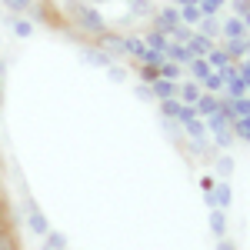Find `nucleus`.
<instances>
[{
    "instance_id": "f257e3e1",
    "label": "nucleus",
    "mask_w": 250,
    "mask_h": 250,
    "mask_svg": "<svg viewBox=\"0 0 250 250\" xmlns=\"http://www.w3.org/2000/svg\"><path fill=\"white\" fill-rule=\"evenodd\" d=\"M67 17L74 20L83 34H90V37H100V34L107 30V20H104V14H100L97 7H90L87 0H70V3H67Z\"/></svg>"
},
{
    "instance_id": "f03ea898",
    "label": "nucleus",
    "mask_w": 250,
    "mask_h": 250,
    "mask_svg": "<svg viewBox=\"0 0 250 250\" xmlns=\"http://www.w3.org/2000/svg\"><path fill=\"white\" fill-rule=\"evenodd\" d=\"M97 47H100V50H104L110 60L127 54V50H124V37H120V34H114V30H104V34L97 37Z\"/></svg>"
},
{
    "instance_id": "7ed1b4c3",
    "label": "nucleus",
    "mask_w": 250,
    "mask_h": 250,
    "mask_svg": "<svg viewBox=\"0 0 250 250\" xmlns=\"http://www.w3.org/2000/svg\"><path fill=\"white\" fill-rule=\"evenodd\" d=\"M154 23L160 34H170L173 27L180 23V10L177 7H160V10H154Z\"/></svg>"
},
{
    "instance_id": "20e7f679",
    "label": "nucleus",
    "mask_w": 250,
    "mask_h": 250,
    "mask_svg": "<svg viewBox=\"0 0 250 250\" xmlns=\"http://www.w3.org/2000/svg\"><path fill=\"white\" fill-rule=\"evenodd\" d=\"M217 110H220V97H217V94H200V97H197V104H193V114L200 117V120L213 117Z\"/></svg>"
},
{
    "instance_id": "39448f33",
    "label": "nucleus",
    "mask_w": 250,
    "mask_h": 250,
    "mask_svg": "<svg viewBox=\"0 0 250 250\" xmlns=\"http://www.w3.org/2000/svg\"><path fill=\"white\" fill-rule=\"evenodd\" d=\"M164 57L167 60H173V63H180V67H187L193 60V54L184 47V43H177V40H167V50H164Z\"/></svg>"
},
{
    "instance_id": "423d86ee",
    "label": "nucleus",
    "mask_w": 250,
    "mask_h": 250,
    "mask_svg": "<svg viewBox=\"0 0 250 250\" xmlns=\"http://www.w3.org/2000/svg\"><path fill=\"white\" fill-rule=\"evenodd\" d=\"M224 54H227V60H230V63H237V60H247V54H250V40H247V37H240V40H227Z\"/></svg>"
},
{
    "instance_id": "0eeeda50",
    "label": "nucleus",
    "mask_w": 250,
    "mask_h": 250,
    "mask_svg": "<svg viewBox=\"0 0 250 250\" xmlns=\"http://www.w3.org/2000/svg\"><path fill=\"white\" fill-rule=\"evenodd\" d=\"M27 227L37 233V237H47V233H50V224H47V217L37 210V204H30V213H27Z\"/></svg>"
},
{
    "instance_id": "6e6552de",
    "label": "nucleus",
    "mask_w": 250,
    "mask_h": 250,
    "mask_svg": "<svg viewBox=\"0 0 250 250\" xmlns=\"http://www.w3.org/2000/svg\"><path fill=\"white\" fill-rule=\"evenodd\" d=\"M220 34H224L227 40H240V37H247V20L230 17L227 23H220Z\"/></svg>"
},
{
    "instance_id": "1a4fd4ad",
    "label": "nucleus",
    "mask_w": 250,
    "mask_h": 250,
    "mask_svg": "<svg viewBox=\"0 0 250 250\" xmlns=\"http://www.w3.org/2000/svg\"><path fill=\"white\" fill-rule=\"evenodd\" d=\"M184 47H187V50H190L193 57H207V54H210V50H213V40L200 37V34H190V40H187V43H184Z\"/></svg>"
},
{
    "instance_id": "9d476101",
    "label": "nucleus",
    "mask_w": 250,
    "mask_h": 250,
    "mask_svg": "<svg viewBox=\"0 0 250 250\" xmlns=\"http://www.w3.org/2000/svg\"><path fill=\"white\" fill-rule=\"evenodd\" d=\"M204 94V90H200V83H193V80H187V83H177V100H180V104H197V97Z\"/></svg>"
},
{
    "instance_id": "9b49d317",
    "label": "nucleus",
    "mask_w": 250,
    "mask_h": 250,
    "mask_svg": "<svg viewBox=\"0 0 250 250\" xmlns=\"http://www.w3.org/2000/svg\"><path fill=\"white\" fill-rule=\"evenodd\" d=\"M83 60H87L90 67H100V70H107V67L114 63V60L107 57V54H104L100 47H83Z\"/></svg>"
},
{
    "instance_id": "f8f14e48",
    "label": "nucleus",
    "mask_w": 250,
    "mask_h": 250,
    "mask_svg": "<svg viewBox=\"0 0 250 250\" xmlns=\"http://www.w3.org/2000/svg\"><path fill=\"white\" fill-rule=\"evenodd\" d=\"M157 74H160V80L180 83V77H184V67H180V63H173V60H164V63L157 67Z\"/></svg>"
},
{
    "instance_id": "ddd939ff",
    "label": "nucleus",
    "mask_w": 250,
    "mask_h": 250,
    "mask_svg": "<svg viewBox=\"0 0 250 250\" xmlns=\"http://www.w3.org/2000/svg\"><path fill=\"white\" fill-rule=\"evenodd\" d=\"M150 94H154V100L177 97V83H170V80H154V83H150Z\"/></svg>"
},
{
    "instance_id": "4468645a",
    "label": "nucleus",
    "mask_w": 250,
    "mask_h": 250,
    "mask_svg": "<svg viewBox=\"0 0 250 250\" xmlns=\"http://www.w3.org/2000/svg\"><path fill=\"white\" fill-rule=\"evenodd\" d=\"M180 127H184V134L190 137V140H204V137H207V124H204L200 117H193L187 124H180Z\"/></svg>"
},
{
    "instance_id": "2eb2a0df",
    "label": "nucleus",
    "mask_w": 250,
    "mask_h": 250,
    "mask_svg": "<svg viewBox=\"0 0 250 250\" xmlns=\"http://www.w3.org/2000/svg\"><path fill=\"white\" fill-rule=\"evenodd\" d=\"M144 47H147V50H157V54H164V50H167V34L150 30V34L144 37Z\"/></svg>"
},
{
    "instance_id": "dca6fc26",
    "label": "nucleus",
    "mask_w": 250,
    "mask_h": 250,
    "mask_svg": "<svg viewBox=\"0 0 250 250\" xmlns=\"http://www.w3.org/2000/svg\"><path fill=\"white\" fill-rule=\"evenodd\" d=\"M200 90H204V94H220V90H224V77H220L217 70H210L207 77L200 80Z\"/></svg>"
},
{
    "instance_id": "f3484780",
    "label": "nucleus",
    "mask_w": 250,
    "mask_h": 250,
    "mask_svg": "<svg viewBox=\"0 0 250 250\" xmlns=\"http://www.w3.org/2000/svg\"><path fill=\"white\" fill-rule=\"evenodd\" d=\"M230 184H213V204H217V210H224V207H230Z\"/></svg>"
},
{
    "instance_id": "a211bd4d",
    "label": "nucleus",
    "mask_w": 250,
    "mask_h": 250,
    "mask_svg": "<svg viewBox=\"0 0 250 250\" xmlns=\"http://www.w3.org/2000/svg\"><path fill=\"white\" fill-rule=\"evenodd\" d=\"M230 134L237 137V140H250V117H237V120H230Z\"/></svg>"
},
{
    "instance_id": "6ab92c4d",
    "label": "nucleus",
    "mask_w": 250,
    "mask_h": 250,
    "mask_svg": "<svg viewBox=\"0 0 250 250\" xmlns=\"http://www.w3.org/2000/svg\"><path fill=\"white\" fill-rule=\"evenodd\" d=\"M157 107H160V114L167 117V120H177V114H180V100H177V97H167V100H157Z\"/></svg>"
},
{
    "instance_id": "aec40b11",
    "label": "nucleus",
    "mask_w": 250,
    "mask_h": 250,
    "mask_svg": "<svg viewBox=\"0 0 250 250\" xmlns=\"http://www.w3.org/2000/svg\"><path fill=\"white\" fill-rule=\"evenodd\" d=\"M187 67H190V77H193V83H200V80H204L207 74H210V67H207V60H204V57H193L190 63H187Z\"/></svg>"
},
{
    "instance_id": "412c9836",
    "label": "nucleus",
    "mask_w": 250,
    "mask_h": 250,
    "mask_svg": "<svg viewBox=\"0 0 250 250\" xmlns=\"http://www.w3.org/2000/svg\"><path fill=\"white\" fill-rule=\"evenodd\" d=\"M220 34V23H217V17H200V37L213 40Z\"/></svg>"
},
{
    "instance_id": "4be33fe9",
    "label": "nucleus",
    "mask_w": 250,
    "mask_h": 250,
    "mask_svg": "<svg viewBox=\"0 0 250 250\" xmlns=\"http://www.w3.org/2000/svg\"><path fill=\"white\" fill-rule=\"evenodd\" d=\"M224 3H227V0H197V10H200V17H213Z\"/></svg>"
},
{
    "instance_id": "5701e85b",
    "label": "nucleus",
    "mask_w": 250,
    "mask_h": 250,
    "mask_svg": "<svg viewBox=\"0 0 250 250\" xmlns=\"http://www.w3.org/2000/svg\"><path fill=\"white\" fill-rule=\"evenodd\" d=\"M204 60H207V67H210V70H224V67L230 63L224 50H210V54H207V57H204Z\"/></svg>"
},
{
    "instance_id": "b1692460",
    "label": "nucleus",
    "mask_w": 250,
    "mask_h": 250,
    "mask_svg": "<svg viewBox=\"0 0 250 250\" xmlns=\"http://www.w3.org/2000/svg\"><path fill=\"white\" fill-rule=\"evenodd\" d=\"M210 227H213V233L224 240L227 237V220H224V210H210Z\"/></svg>"
},
{
    "instance_id": "393cba45",
    "label": "nucleus",
    "mask_w": 250,
    "mask_h": 250,
    "mask_svg": "<svg viewBox=\"0 0 250 250\" xmlns=\"http://www.w3.org/2000/svg\"><path fill=\"white\" fill-rule=\"evenodd\" d=\"M43 247H47V250H67V237H63L60 230H50V233H47V244H43Z\"/></svg>"
},
{
    "instance_id": "a878e982",
    "label": "nucleus",
    "mask_w": 250,
    "mask_h": 250,
    "mask_svg": "<svg viewBox=\"0 0 250 250\" xmlns=\"http://www.w3.org/2000/svg\"><path fill=\"white\" fill-rule=\"evenodd\" d=\"M124 50H127L130 57H140L147 47H144V40H140V37H124Z\"/></svg>"
},
{
    "instance_id": "bb28decb",
    "label": "nucleus",
    "mask_w": 250,
    "mask_h": 250,
    "mask_svg": "<svg viewBox=\"0 0 250 250\" xmlns=\"http://www.w3.org/2000/svg\"><path fill=\"white\" fill-rule=\"evenodd\" d=\"M180 23H184V27L200 23V10H197V7H180Z\"/></svg>"
},
{
    "instance_id": "cd10ccee",
    "label": "nucleus",
    "mask_w": 250,
    "mask_h": 250,
    "mask_svg": "<svg viewBox=\"0 0 250 250\" xmlns=\"http://www.w3.org/2000/svg\"><path fill=\"white\" fill-rule=\"evenodd\" d=\"M130 14L134 17H147V14H154V7H150V0H130Z\"/></svg>"
},
{
    "instance_id": "c85d7f7f",
    "label": "nucleus",
    "mask_w": 250,
    "mask_h": 250,
    "mask_svg": "<svg viewBox=\"0 0 250 250\" xmlns=\"http://www.w3.org/2000/svg\"><path fill=\"white\" fill-rule=\"evenodd\" d=\"M14 34H17V37H30V34H34V23L27 17H17L14 20Z\"/></svg>"
},
{
    "instance_id": "c756f323",
    "label": "nucleus",
    "mask_w": 250,
    "mask_h": 250,
    "mask_svg": "<svg viewBox=\"0 0 250 250\" xmlns=\"http://www.w3.org/2000/svg\"><path fill=\"white\" fill-rule=\"evenodd\" d=\"M137 74H140V80H144L147 87H150L154 80H160V74H157V67H147V63H140V70H137Z\"/></svg>"
},
{
    "instance_id": "7c9ffc66",
    "label": "nucleus",
    "mask_w": 250,
    "mask_h": 250,
    "mask_svg": "<svg viewBox=\"0 0 250 250\" xmlns=\"http://www.w3.org/2000/svg\"><path fill=\"white\" fill-rule=\"evenodd\" d=\"M233 17H240V20L250 23V0H233Z\"/></svg>"
},
{
    "instance_id": "2f4dec72",
    "label": "nucleus",
    "mask_w": 250,
    "mask_h": 250,
    "mask_svg": "<svg viewBox=\"0 0 250 250\" xmlns=\"http://www.w3.org/2000/svg\"><path fill=\"white\" fill-rule=\"evenodd\" d=\"M0 250H20V244H17V233H14V230L0 233Z\"/></svg>"
},
{
    "instance_id": "473e14b6",
    "label": "nucleus",
    "mask_w": 250,
    "mask_h": 250,
    "mask_svg": "<svg viewBox=\"0 0 250 250\" xmlns=\"http://www.w3.org/2000/svg\"><path fill=\"white\" fill-rule=\"evenodd\" d=\"M107 77L114 80V83H124V80H127V70L117 67V63H110V67H107Z\"/></svg>"
},
{
    "instance_id": "72a5a7b5",
    "label": "nucleus",
    "mask_w": 250,
    "mask_h": 250,
    "mask_svg": "<svg viewBox=\"0 0 250 250\" xmlns=\"http://www.w3.org/2000/svg\"><path fill=\"white\" fill-rule=\"evenodd\" d=\"M3 3H7L14 14H23V10H30V7H34V0H3Z\"/></svg>"
},
{
    "instance_id": "f704fd0d",
    "label": "nucleus",
    "mask_w": 250,
    "mask_h": 250,
    "mask_svg": "<svg viewBox=\"0 0 250 250\" xmlns=\"http://www.w3.org/2000/svg\"><path fill=\"white\" fill-rule=\"evenodd\" d=\"M217 170H220L224 177H227V173L233 170V160H230V157H220V164H217Z\"/></svg>"
},
{
    "instance_id": "c9c22d12",
    "label": "nucleus",
    "mask_w": 250,
    "mask_h": 250,
    "mask_svg": "<svg viewBox=\"0 0 250 250\" xmlns=\"http://www.w3.org/2000/svg\"><path fill=\"white\" fill-rule=\"evenodd\" d=\"M0 220H10V207H7V200H3V193H0Z\"/></svg>"
},
{
    "instance_id": "e433bc0d",
    "label": "nucleus",
    "mask_w": 250,
    "mask_h": 250,
    "mask_svg": "<svg viewBox=\"0 0 250 250\" xmlns=\"http://www.w3.org/2000/svg\"><path fill=\"white\" fill-rule=\"evenodd\" d=\"M137 97H140V100H154V94H150V87H147V83H144V87H137Z\"/></svg>"
},
{
    "instance_id": "4c0bfd02",
    "label": "nucleus",
    "mask_w": 250,
    "mask_h": 250,
    "mask_svg": "<svg viewBox=\"0 0 250 250\" xmlns=\"http://www.w3.org/2000/svg\"><path fill=\"white\" fill-rule=\"evenodd\" d=\"M213 184H217L213 177H204V180H200V187H204V193H210V190H213Z\"/></svg>"
},
{
    "instance_id": "58836bf2",
    "label": "nucleus",
    "mask_w": 250,
    "mask_h": 250,
    "mask_svg": "<svg viewBox=\"0 0 250 250\" xmlns=\"http://www.w3.org/2000/svg\"><path fill=\"white\" fill-rule=\"evenodd\" d=\"M3 77H7V67H3V57H0V100H3Z\"/></svg>"
},
{
    "instance_id": "ea45409f",
    "label": "nucleus",
    "mask_w": 250,
    "mask_h": 250,
    "mask_svg": "<svg viewBox=\"0 0 250 250\" xmlns=\"http://www.w3.org/2000/svg\"><path fill=\"white\" fill-rule=\"evenodd\" d=\"M7 230H14V224L10 220H0V233H7Z\"/></svg>"
},
{
    "instance_id": "a19ab883",
    "label": "nucleus",
    "mask_w": 250,
    "mask_h": 250,
    "mask_svg": "<svg viewBox=\"0 0 250 250\" xmlns=\"http://www.w3.org/2000/svg\"><path fill=\"white\" fill-rule=\"evenodd\" d=\"M217 250H233V244L227 240V237H224V240H220V247H217Z\"/></svg>"
},
{
    "instance_id": "79ce46f5",
    "label": "nucleus",
    "mask_w": 250,
    "mask_h": 250,
    "mask_svg": "<svg viewBox=\"0 0 250 250\" xmlns=\"http://www.w3.org/2000/svg\"><path fill=\"white\" fill-rule=\"evenodd\" d=\"M180 7H197V0H177Z\"/></svg>"
}]
</instances>
